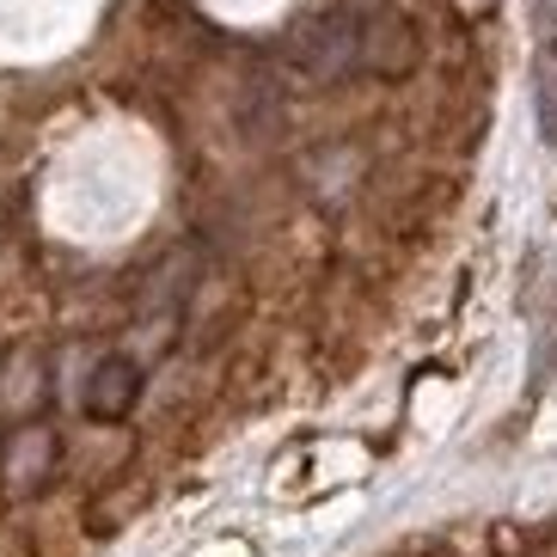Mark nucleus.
I'll use <instances>...</instances> for the list:
<instances>
[{"label":"nucleus","instance_id":"obj_1","mask_svg":"<svg viewBox=\"0 0 557 557\" xmlns=\"http://www.w3.org/2000/svg\"><path fill=\"white\" fill-rule=\"evenodd\" d=\"M361 25H368L361 7H331V13L307 18V25L295 32V44H288V67L312 86L349 81V74L361 67Z\"/></svg>","mask_w":557,"mask_h":557},{"label":"nucleus","instance_id":"obj_2","mask_svg":"<svg viewBox=\"0 0 557 557\" xmlns=\"http://www.w3.org/2000/svg\"><path fill=\"white\" fill-rule=\"evenodd\" d=\"M62 466V435L50 423H18L7 442H0V484L13 496H32L44 491Z\"/></svg>","mask_w":557,"mask_h":557},{"label":"nucleus","instance_id":"obj_3","mask_svg":"<svg viewBox=\"0 0 557 557\" xmlns=\"http://www.w3.org/2000/svg\"><path fill=\"white\" fill-rule=\"evenodd\" d=\"M55 380H50V356L44 349H7L0 356V417L7 423H44Z\"/></svg>","mask_w":557,"mask_h":557},{"label":"nucleus","instance_id":"obj_4","mask_svg":"<svg viewBox=\"0 0 557 557\" xmlns=\"http://www.w3.org/2000/svg\"><path fill=\"white\" fill-rule=\"evenodd\" d=\"M417 55H423V37H417V25L405 13H393V7L368 13V25H361V67L368 74L405 81L410 67H417Z\"/></svg>","mask_w":557,"mask_h":557},{"label":"nucleus","instance_id":"obj_5","mask_svg":"<svg viewBox=\"0 0 557 557\" xmlns=\"http://www.w3.org/2000/svg\"><path fill=\"white\" fill-rule=\"evenodd\" d=\"M141 398V361L135 356H99L92 361V374L81 386V405L86 417H99V423H123Z\"/></svg>","mask_w":557,"mask_h":557},{"label":"nucleus","instance_id":"obj_6","mask_svg":"<svg viewBox=\"0 0 557 557\" xmlns=\"http://www.w3.org/2000/svg\"><path fill=\"white\" fill-rule=\"evenodd\" d=\"M533 50L540 62H557V0H533Z\"/></svg>","mask_w":557,"mask_h":557},{"label":"nucleus","instance_id":"obj_7","mask_svg":"<svg viewBox=\"0 0 557 557\" xmlns=\"http://www.w3.org/2000/svg\"><path fill=\"white\" fill-rule=\"evenodd\" d=\"M459 7H466V13H496L503 0H459Z\"/></svg>","mask_w":557,"mask_h":557}]
</instances>
